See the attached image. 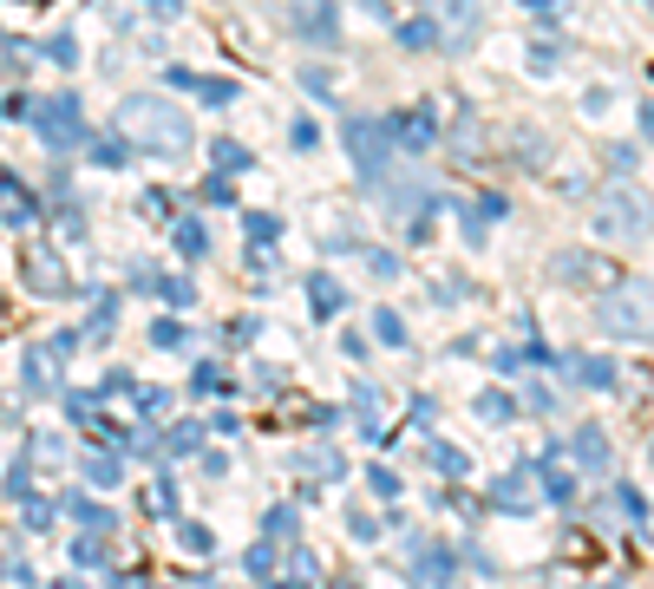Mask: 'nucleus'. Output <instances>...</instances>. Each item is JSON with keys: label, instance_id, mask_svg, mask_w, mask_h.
Listing matches in <instances>:
<instances>
[{"label": "nucleus", "instance_id": "obj_1", "mask_svg": "<svg viewBox=\"0 0 654 589\" xmlns=\"http://www.w3.org/2000/svg\"><path fill=\"white\" fill-rule=\"evenodd\" d=\"M111 125H118L124 151H151V157H190V144H197L190 111H183L177 98H157V92H131V98H118Z\"/></svg>", "mask_w": 654, "mask_h": 589}, {"label": "nucleus", "instance_id": "obj_2", "mask_svg": "<svg viewBox=\"0 0 654 589\" xmlns=\"http://www.w3.org/2000/svg\"><path fill=\"white\" fill-rule=\"evenodd\" d=\"M341 138H347V157H354V170L367 177V184H387V170H393V118L387 111H354L347 125H341Z\"/></svg>", "mask_w": 654, "mask_h": 589}, {"label": "nucleus", "instance_id": "obj_3", "mask_svg": "<svg viewBox=\"0 0 654 589\" xmlns=\"http://www.w3.org/2000/svg\"><path fill=\"white\" fill-rule=\"evenodd\" d=\"M26 118H33V131H39V144H46L52 157H66V151H79V144H85V111H79V92L26 98Z\"/></svg>", "mask_w": 654, "mask_h": 589}, {"label": "nucleus", "instance_id": "obj_4", "mask_svg": "<svg viewBox=\"0 0 654 589\" xmlns=\"http://www.w3.org/2000/svg\"><path fill=\"white\" fill-rule=\"evenodd\" d=\"M609 334H629V341H642L649 334V282H629V288H616L609 302H603V315H596Z\"/></svg>", "mask_w": 654, "mask_h": 589}, {"label": "nucleus", "instance_id": "obj_5", "mask_svg": "<svg viewBox=\"0 0 654 589\" xmlns=\"http://www.w3.org/2000/svg\"><path fill=\"white\" fill-rule=\"evenodd\" d=\"M596 229H603V236H642V229H649V203H642V190H609L603 210H596Z\"/></svg>", "mask_w": 654, "mask_h": 589}, {"label": "nucleus", "instance_id": "obj_6", "mask_svg": "<svg viewBox=\"0 0 654 589\" xmlns=\"http://www.w3.org/2000/svg\"><path fill=\"white\" fill-rule=\"evenodd\" d=\"M406 584H413V589H459V551H445V544H419Z\"/></svg>", "mask_w": 654, "mask_h": 589}, {"label": "nucleus", "instance_id": "obj_7", "mask_svg": "<svg viewBox=\"0 0 654 589\" xmlns=\"http://www.w3.org/2000/svg\"><path fill=\"white\" fill-rule=\"evenodd\" d=\"M432 138H439V118H432V105H419V111H400V118H393V151H400V157H419V151H432Z\"/></svg>", "mask_w": 654, "mask_h": 589}, {"label": "nucleus", "instance_id": "obj_8", "mask_svg": "<svg viewBox=\"0 0 654 589\" xmlns=\"http://www.w3.org/2000/svg\"><path fill=\"white\" fill-rule=\"evenodd\" d=\"M550 275H557L563 288H590V282H609L616 269H609V262H596L590 249H563V256L550 262Z\"/></svg>", "mask_w": 654, "mask_h": 589}, {"label": "nucleus", "instance_id": "obj_9", "mask_svg": "<svg viewBox=\"0 0 654 589\" xmlns=\"http://www.w3.org/2000/svg\"><path fill=\"white\" fill-rule=\"evenodd\" d=\"M491 505H498L504 518H537V492H531V466H524V472H504V479L491 485Z\"/></svg>", "mask_w": 654, "mask_h": 589}, {"label": "nucleus", "instance_id": "obj_10", "mask_svg": "<svg viewBox=\"0 0 654 589\" xmlns=\"http://www.w3.org/2000/svg\"><path fill=\"white\" fill-rule=\"evenodd\" d=\"M295 26H301V39H314V46H341L334 0H295Z\"/></svg>", "mask_w": 654, "mask_h": 589}, {"label": "nucleus", "instance_id": "obj_11", "mask_svg": "<svg viewBox=\"0 0 654 589\" xmlns=\"http://www.w3.org/2000/svg\"><path fill=\"white\" fill-rule=\"evenodd\" d=\"M341 308H347V282L328 275V269H314V275H308V315H314V321H334Z\"/></svg>", "mask_w": 654, "mask_h": 589}, {"label": "nucleus", "instance_id": "obj_12", "mask_svg": "<svg viewBox=\"0 0 654 589\" xmlns=\"http://www.w3.org/2000/svg\"><path fill=\"white\" fill-rule=\"evenodd\" d=\"M570 452H576V466H583V472H609V466H616V452H609V433H603V426H576Z\"/></svg>", "mask_w": 654, "mask_h": 589}, {"label": "nucleus", "instance_id": "obj_13", "mask_svg": "<svg viewBox=\"0 0 654 589\" xmlns=\"http://www.w3.org/2000/svg\"><path fill=\"white\" fill-rule=\"evenodd\" d=\"M210 164H216V177H229V184H236L242 170H255V151H249V144H236V138H216V144H210Z\"/></svg>", "mask_w": 654, "mask_h": 589}, {"label": "nucleus", "instance_id": "obj_14", "mask_svg": "<svg viewBox=\"0 0 654 589\" xmlns=\"http://www.w3.org/2000/svg\"><path fill=\"white\" fill-rule=\"evenodd\" d=\"M170 243H177L183 262H203V256H210V223H203V216H183V223L170 229Z\"/></svg>", "mask_w": 654, "mask_h": 589}, {"label": "nucleus", "instance_id": "obj_15", "mask_svg": "<svg viewBox=\"0 0 654 589\" xmlns=\"http://www.w3.org/2000/svg\"><path fill=\"white\" fill-rule=\"evenodd\" d=\"M472 413H478V420H485V426H511V420H518V413H524V407H518V400H511V393H504V387H485V393H478V400H472Z\"/></svg>", "mask_w": 654, "mask_h": 589}, {"label": "nucleus", "instance_id": "obj_16", "mask_svg": "<svg viewBox=\"0 0 654 589\" xmlns=\"http://www.w3.org/2000/svg\"><path fill=\"white\" fill-rule=\"evenodd\" d=\"M393 39H400L406 52H432V46H439V20H432V13H419V20H400V26H393Z\"/></svg>", "mask_w": 654, "mask_h": 589}, {"label": "nucleus", "instance_id": "obj_17", "mask_svg": "<svg viewBox=\"0 0 654 589\" xmlns=\"http://www.w3.org/2000/svg\"><path fill=\"white\" fill-rule=\"evenodd\" d=\"M85 485L118 492V485H124V459H118V452H92V459H85Z\"/></svg>", "mask_w": 654, "mask_h": 589}, {"label": "nucleus", "instance_id": "obj_18", "mask_svg": "<svg viewBox=\"0 0 654 589\" xmlns=\"http://www.w3.org/2000/svg\"><path fill=\"white\" fill-rule=\"evenodd\" d=\"M531 472H544V498H550V505H570V498H576V479L557 466V452H550V459H537Z\"/></svg>", "mask_w": 654, "mask_h": 589}, {"label": "nucleus", "instance_id": "obj_19", "mask_svg": "<svg viewBox=\"0 0 654 589\" xmlns=\"http://www.w3.org/2000/svg\"><path fill=\"white\" fill-rule=\"evenodd\" d=\"M301 538V511L295 505H275L269 518H262V544H295Z\"/></svg>", "mask_w": 654, "mask_h": 589}, {"label": "nucleus", "instance_id": "obj_20", "mask_svg": "<svg viewBox=\"0 0 654 589\" xmlns=\"http://www.w3.org/2000/svg\"><path fill=\"white\" fill-rule=\"evenodd\" d=\"M570 374H576L590 393H609V387L622 380V374H616V361H603V354H583V367H570Z\"/></svg>", "mask_w": 654, "mask_h": 589}, {"label": "nucleus", "instance_id": "obj_21", "mask_svg": "<svg viewBox=\"0 0 654 589\" xmlns=\"http://www.w3.org/2000/svg\"><path fill=\"white\" fill-rule=\"evenodd\" d=\"M426 459H432V472H439V479H472V459H465L459 446H445V439H432V446H426Z\"/></svg>", "mask_w": 654, "mask_h": 589}, {"label": "nucleus", "instance_id": "obj_22", "mask_svg": "<svg viewBox=\"0 0 654 589\" xmlns=\"http://www.w3.org/2000/svg\"><path fill=\"white\" fill-rule=\"evenodd\" d=\"M72 518H79L92 538H98V531H105V538L118 531V511H111V505H98V498H72Z\"/></svg>", "mask_w": 654, "mask_h": 589}, {"label": "nucleus", "instance_id": "obj_23", "mask_svg": "<svg viewBox=\"0 0 654 589\" xmlns=\"http://www.w3.org/2000/svg\"><path fill=\"white\" fill-rule=\"evenodd\" d=\"M197 98H203L210 111H223V105H236V98H242V85H236V79H223V72H216V79L203 72V79H197Z\"/></svg>", "mask_w": 654, "mask_h": 589}, {"label": "nucleus", "instance_id": "obj_24", "mask_svg": "<svg viewBox=\"0 0 654 589\" xmlns=\"http://www.w3.org/2000/svg\"><path fill=\"white\" fill-rule=\"evenodd\" d=\"M151 295H157V302H170V308H197L190 275H151Z\"/></svg>", "mask_w": 654, "mask_h": 589}, {"label": "nucleus", "instance_id": "obj_25", "mask_svg": "<svg viewBox=\"0 0 654 589\" xmlns=\"http://www.w3.org/2000/svg\"><path fill=\"white\" fill-rule=\"evenodd\" d=\"M354 426L373 439L380 433V387H354Z\"/></svg>", "mask_w": 654, "mask_h": 589}, {"label": "nucleus", "instance_id": "obj_26", "mask_svg": "<svg viewBox=\"0 0 654 589\" xmlns=\"http://www.w3.org/2000/svg\"><path fill=\"white\" fill-rule=\"evenodd\" d=\"M98 170H124L131 164V151H124V138H92V151H85Z\"/></svg>", "mask_w": 654, "mask_h": 589}, {"label": "nucleus", "instance_id": "obj_27", "mask_svg": "<svg viewBox=\"0 0 654 589\" xmlns=\"http://www.w3.org/2000/svg\"><path fill=\"white\" fill-rule=\"evenodd\" d=\"M26 282H33L39 295H59V288H66V269L46 262V256H33V262H26Z\"/></svg>", "mask_w": 654, "mask_h": 589}, {"label": "nucleus", "instance_id": "obj_28", "mask_svg": "<svg viewBox=\"0 0 654 589\" xmlns=\"http://www.w3.org/2000/svg\"><path fill=\"white\" fill-rule=\"evenodd\" d=\"M151 347H170V354H177V347H197V334H190L183 321L164 315V321H151Z\"/></svg>", "mask_w": 654, "mask_h": 589}, {"label": "nucleus", "instance_id": "obj_29", "mask_svg": "<svg viewBox=\"0 0 654 589\" xmlns=\"http://www.w3.org/2000/svg\"><path fill=\"white\" fill-rule=\"evenodd\" d=\"M616 505H622V518H629L635 531H649V492H642V485H616Z\"/></svg>", "mask_w": 654, "mask_h": 589}, {"label": "nucleus", "instance_id": "obj_30", "mask_svg": "<svg viewBox=\"0 0 654 589\" xmlns=\"http://www.w3.org/2000/svg\"><path fill=\"white\" fill-rule=\"evenodd\" d=\"M177 544H183L190 557H216V531H210V525H190V518H183V525H177Z\"/></svg>", "mask_w": 654, "mask_h": 589}, {"label": "nucleus", "instance_id": "obj_31", "mask_svg": "<svg viewBox=\"0 0 654 589\" xmlns=\"http://www.w3.org/2000/svg\"><path fill=\"white\" fill-rule=\"evenodd\" d=\"M197 203H210V210H229V203H236V184H229V177H216V170H210V177H203V184H197Z\"/></svg>", "mask_w": 654, "mask_h": 589}, {"label": "nucleus", "instance_id": "obj_32", "mask_svg": "<svg viewBox=\"0 0 654 589\" xmlns=\"http://www.w3.org/2000/svg\"><path fill=\"white\" fill-rule=\"evenodd\" d=\"M242 229H249V243L262 249V243H275V236H282V216H275V210H249V216H242Z\"/></svg>", "mask_w": 654, "mask_h": 589}, {"label": "nucleus", "instance_id": "obj_33", "mask_svg": "<svg viewBox=\"0 0 654 589\" xmlns=\"http://www.w3.org/2000/svg\"><path fill=\"white\" fill-rule=\"evenodd\" d=\"M373 334H380L387 347H406V315H393V308H373Z\"/></svg>", "mask_w": 654, "mask_h": 589}, {"label": "nucleus", "instance_id": "obj_34", "mask_svg": "<svg viewBox=\"0 0 654 589\" xmlns=\"http://www.w3.org/2000/svg\"><path fill=\"white\" fill-rule=\"evenodd\" d=\"M131 400H138V420H164V407H170L164 387H131Z\"/></svg>", "mask_w": 654, "mask_h": 589}, {"label": "nucleus", "instance_id": "obj_35", "mask_svg": "<svg viewBox=\"0 0 654 589\" xmlns=\"http://www.w3.org/2000/svg\"><path fill=\"white\" fill-rule=\"evenodd\" d=\"M66 420L72 426H98V393H66Z\"/></svg>", "mask_w": 654, "mask_h": 589}, {"label": "nucleus", "instance_id": "obj_36", "mask_svg": "<svg viewBox=\"0 0 654 589\" xmlns=\"http://www.w3.org/2000/svg\"><path fill=\"white\" fill-rule=\"evenodd\" d=\"M242 570H249L255 584H275V544H255V551L242 557Z\"/></svg>", "mask_w": 654, "mask_h": 589}, {"label": "nucleus", "instance_id": "obj_37", "mask_svg": "<svg viewBox=\"0 0 654 589\" xmlns=\"http://www.w3.org/2000/svg\"><path fill=\"white\" fill-rule=\"evenodd\" d=\"M609 170H616V177H635V170H642V144H609Z\"/></svg>", "mask_w": 654, "mask_h": 589}, {"label": "nucleus", "instance_id": "obj_38", "mask_svg": "<svg viewBox=\"0 0 654 589\" xmlns=\"http://www.w3.org/2000/svg\"><path fill=\"white\" fill-rule=\"evenodd\" d=\"M367 269H373L380 282H400V275H406V262H400L393 249H367Z\"/></svg>", "mask_w": 654, "mask_h": 589}, {"label": "nucleus", "instance_id": "obj_39", "mask_svg": "<svg viewBox=\"0 0 654 589\" xmlns=\"http://www.w3.org/2000/svg\"><path fill=\"white\" fill-rule=\"evenodd\" d=\"M0 492H7V498H20V505H26V498H33V459H20V466H13V472H7V485H0Z\"/></svg>", "mask_w": 654, "mask_h": 589}, {"label": "nucleus", "instance_id": "obj_40", "mask_svg": "<svg viewBox=\"0 0 654 589\" xmlns=\"http://www.w3.org/2000/svg\"><path fill=\"white\" fill-rule=\"evenodd\" d=\"M144 505H151V511H164V518H177V479L164 472V479L151 485V498H144Z\"/></svg>", "mask_w": 654, "mask_h": 589}, {"label": "nucleus", "instance_id": "obj_41", "mask_svg": "<svg viewBox=\"0 0 654 589\" xmlns=\"http://www.w3.org/2000/svg\"><path fill=\"white\" fill-rule=\"evenodd\" d=\"M288 144H295V151H321V125H314V118H295V125H288Z\"/></svg>", "mask_w": 654, "mask_h": 589}, {"label": "nucleus", "instance_id": "obj_42", "mask_svg": "<svg viewBox=\"0 0 654 589\" xmlns=\"http://www.w3.org/2000/svg\"><path fill=\"white\" fill-rule=\"evenodd\" d=\"M190 387H197V393H223V387H229V374H223L216 361H203V367L190 374Z\"/></svg>", "mask_w": 654, "mask_h": 589}, {"label": "nucleus", "instance_id": "obj_43", "mask_svg": "<svg viewBox=\"0 0 654 589\" xmlns=\"http://www.w3.org/2000/svg\"><path fill=\"white\" fill-rule=\"evenodd\" d=\"M308 472H321V485H334V479H347V466H341V452H314V459H308Z\"/></svg>", "mask_w": 654, "mask_h": 589}, {"label": "nucleus", "instance_id": "obj_44", "mask_svg": "<svg viewBox=\"0 0 654 589\" xmlns=\"http://www.w3.org/2000/svg\"><path fill=\"white\" fill-rule=\"evenodd\" d=\"M46 59H59V66H72V59H79V39H72V33H59V39H46Z\"/></svg>", "mask_w": 654, "mask_h": 589}, {"label": "nucleus", "instance_id": "obj_45", "mask_svg": "<svg viewBox=\"0 0 654 589\" xmlns=\"http://www.w3.org/2000/svg\"><path fill=\"white\" fill-rule=\"evenodd\" d=\"M367 485H373V492H380V498H400V479H393V472H387V466H367Z\"/></svg>", "mask_w": 654, "mask_h": 589}, {"label": "nucleus", "instance_id": "obj_46", "mask_svg": "<svg viewBox=\"0 0 654 589\" xmlns=\"http://www.w3.org/2000/svg\"><path fill=\"white\" fill-rule=\"evenodd\" d=\"M26 531H52V505L46 498H26Z\"/></svg>", "mask_w": 654, "mask_h": 589}, {"label": "nucleus", "instance_id": "obj_47", "mask_svg": "<svg viewBox=\"0 0 654 589\" xmlns=\"http://www.w3.org/2000/svg\"><path fill=\"white\" fill-rule=\"evenodd\" d=\"M347 531H354V538H360V544H373V538H380V531H387V525H380V518H367V511H354V518H347Z\"/></svg>", "mask_w": 654, "mask_h": 589}, {"label": "nucleus", "instance_id": "obj_48", "mask_svg": "<svg viewBox=\"0 0 654 589\" xmlns=\"http://www.w3.org/2000/svg\"><path fill=\"white\" fill-rule=\"evenodd\" d=\"M72 557H79V570H98V564H105V551H98V538H79V544H72Z\"/></svg>", "mask_w": 654, "mask_h": 589}, {"label": "nucleus", "instance_id": "obj_49", "mask_svg": "<svg viewBox=\"0 0 654 589\" xmlns=\"http://www.w3.org/2000/svg\"><path fill=\"white\" fill-rule=\"evenodd\" d=\"M301 92H308V98H328V92H334V79H328V72H314V66H308V72H301Z\"/></svg>", "mask_w": 654, "mask_h": 589}, {"label": "nucleus", "instance_id": "obj_50", "mask_svg": "<svg viewBox=\"0 0 654 589\" xmlns=\"http://www.w3.org/2000/svg\"><path fill=\"white\" fill-rule=\"evenodd\" d=\"M131 387H138V380H131V374H124V367H111V374H105V380H98V400H105V393H131Z\"/></svg>", "mask_w": 654, "mask_h": 589}, {"label": "nucleus", "instance_id": "obj_51", "mask_svg": "<svg viewBox=\"0 0 654 589\" xmlns=\"http://www.w3.org/2000/svg\"><path fill=\"white\" fill-rule=\"evenodd\" d=\"M197 439H203V433H197V420H190V426H177V433H170V439H164V452H190V446H197Z\"/></svg>", "mask_w": 654, "mask_h": 589}, {"label": "nucleus", "instance_id": "obj_52", "mask_svg": "<svg viewBox=\"0 0 654 589\" xmlns=\"http://www.w3.org/2000/svg\"><path fill=\"white\" fill-rule=\"evenodd\" d=\"M105 589H157V584H151V577H138V570H111V577H105Z\"/></svg>", "mask_w": 654, "mask_h": 589}, {"label": "nucleus", "instance_id": "obj_53", "mask_svg": "<svg viewBox=\"0 0 654 589\" xmlns=\"http://www.w3.org/2000/svg\"><path fill=\"white\" fill-rule=\"evenodd\" d=\"M164 85H170V92H197V72H190V66H170Z\"/></svg>", "mask_w": 654, "mask_h": 589}, {"label": "nucleus", "instance_id": "obj_54", "mask_svg": "<svg viewBox=\"0 0 654 589\" xmlns=\"http://www.w3.org/2000/svg\"><path fill=\"white\" fill-rule=\"evenodd\" d=\"M144 216H157V223H170V190H151V197H144Z\"/></svg>", "mask_w": 654, "mask_h": 589}, {"label": "nucleus", "instance_id": "obj_55", "mask_svg": "<svg viewBox=\"0 0 654 589\" xmlns=\"http://www.w3.org/2000/svg\"><path fill=\"white\" fill-rule=\"evenodd\" d=\"M491 367H498V374H524V354H518V347H498Z\"/></svg>", "mask_w": 654, "mask_h": 589}, {"label": "nucleus", "instance_id": "obj_56", "mask_svg": "<svg viewBox=\"0 0 654 589\" xmlns=\"http://www.w3.org/2000/svg\"><path fill=\"white\" fill-rule=\"evenodd\" d=\"M406 413H413V426H432V413H439V407H432V400H426V393H419V400H413V407H406Z\"/></svg>", "mask_w": 654, "mask_h": 589}, {"label": "nucleus", "instance_id": "obj_57", "mask_svg": "<svg viewBox=\"0 0 654 589\" xmlns=\"http://www.w3.org/2000/svg\"><path fill=\"white\" fill-rule=\"evenodd\" d=\"M360 13H367V20H393V7H387V0H360Z\"/></svg>", "mask_w": 654, "mask_h": 589}, {"label": "nucleus", "instance_id": "obj_58", "mask_svg": "<svg viewBox=\"0 0 654 589\" xmlns=\"http://www.w3.org/2000/svg\"><path fill=\"white\" fill-rule=\"evenodd\" d=\"M518 7H531V13H557V0H518Z\"/></svg>", "mask_w": 654, "mask_h": 589}, {"label": "nucleus", "instance_id": "obj_59", "mask_svg": "<svg viewBox=\"0 0 654 589\" xmlns=\"http://www.w3.org/2000/svg\"><path fill=\"white\" fill-rule=\"evenodd\" d=\"M328 589H367V584H360V577H334Z\"/></svg>", "mask_w": 654, "mask_h": 589}, {"label": "nucleus", "instance_id": "obj_60", "mask_svg": "<svg viewBox=\"0 0 654 589\" xmlns=\"http://www.w3.org/2000/svg\"><path fill=\"white\" fill-rule=\"evenodd\" d=\"M144 7H157V13H177V7H183V0H144Z\"/></svg>", "mask_w": 654, "mask_h": 589}, {"label": "nucleus", "instance_id": "obj_61", "mask_svg": "<svg viewBox=\"0 0 654 589\" xmlns=\"http://www.w3.org/2000/svg\"><path fill=\"white\" fill-rule=\"evenodd\" d=\"M52 589H79V584H52Z\"/></svg>", "mask_w": 654, "mask_h": 589}]
</instances>
